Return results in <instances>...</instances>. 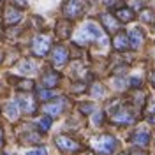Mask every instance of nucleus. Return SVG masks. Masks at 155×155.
<instances>
[{"instance_id": "obj_1", "label": "nucleus", "mask_w": 155, "mask_h": 155, "mask_svg": "<svg viewBox=\"0 0 155 155\" xmlns=\"http://www.w3.org/2000/svg\"><path fill=\"white\" fill-rule=\"evenodd\" d=\"M92 145H94V148H95L99 153H111V152H115V148H116V139L113 136L104 134V136L95 137L92 141Z\"/></svg>"}, {"instance_id": "obj_2", "label": "nucleus", "mask_w": 155, "mask_h": 155, "mask_svg": "<svg viewBox=\"0 0 155 155\" xmlns=\"http://www.w3.org/2000/svg\"><path fill=\"white\" fill-rule=\"evenodd\" d=\"M49 48H51V39L48 35H37L32 42V51L37 57H46Z\"/></svg>"}, {"instance_id": "obj_3", "label": "nucleus", "mask_w": 155, "mask_h": 155, "mask_svg": "<svg viewBox=\"0 0 155 155\" xmlns=\"http://www.w3.org/2000/svg\"><path fill=\"white\" fill-rule=\"evenodd\" d=\"M85 12V5L81 0H67V4L64 5V14L67 19H76Z\"/></svg>"}, {"instance_id": "obj_4", "label": "nucleus", "mask_w": 155, "mask_h": 155, "mask_svg": "<svg viewBox=\"0 0 155 155\" xmlns=\"http://www.w3.org/2000/svg\"><path fill=\"white\" fill-rule=\"evenodd\" d=\"M111 120L118 125H129L134 124V115L127 107H115V111H111Z\"/></svg>"}, {"instance_id": "obj_5", "label": "nucleus", "mask_w": 155, "mask_h": 155, "mask_svg": "<svg viewBox=\"0 0 155 155\" xmlns=\"http://www.w3.org/2000/svg\"><path fill=\"white\" fill-rule=\"evenodd\" d=\"M81 35H83V39H87V41H104V32L99 28V25L92 23V21H88L87 25L83 27Z\"/></svg>"}, {"instance_id": "obj_6", "label": "nucleus", "mask_w": 155, "mask_h": 155, "mask_svg": "<svg viewBox=\"0 0 155 155\" xmlns=\"http://www.w3.org/2000/svg\"><path fill=\"white\" fill-rule=\"evenodd\" d=\"M55 143L60 150H64V152H78L81 146L78 141H74L72 137H69V136H57L55 137Z\"/></svg>"}, {"instance_id": "obj_7", "label": "nucleus", "mask_w": 155, "mask_h": 155, "mask_svg": "<svg viewBox=\"0 0 155 155\" xmlns=\"http://www.w3.org/2000/svg\"><path fill=\"white\" fill-rule=\"evenodd\" d=\"M113 48L116 51H125L127 48H130V39L125 32H118L113 37Z\"/></svg>"}, {"instance_id": "obj_8", "label": "nucleus", "mask_w": 155, "mask_h": 155, "mask_svg": "<svg viewBox=\"0 0 155 155\" xmlns=\"http://www.w3.org/2000/svg\"><path fill=\"white\" fill-rule=\"evenodd\" d=\"M19 19H21V12L16 7H12V5L5 7V11H4V23L5 25H14Z\"/></svg>"}, {"instance_id": "obj_9", "label": "nucleus", "mask_w": 155, "mask_h": 155, "mask_svg": "<svg viewBox=\"0 0 155 155\" xmlns=\"http://www.w3.org/2000/svg\"><path fill=\"white\" fill-rule=\"evenodd\" d=\"M67 57H69V53H67V49L64 48V46H57V48L53 49V64L57 65V67H60V65H64L65 62H67Z\"/></svg>"}, {"instance_id": "obj_10", "label": "nucleus", "mask_w": 155, "mask_h": 155, "mask_svg": "<svg viewBox=\"0 0 155 155\" xmlns=\"http://www.w3.org/2000/svg\"><path fill=\"white\" fill-rule=\"evenodd\" d=\"M44 111L48 113L49 116H57L64 111V99H58L57 102H49L44 106Z\"/></svg>"}, {"instance_id": "obj_11", "label": "nucleus", "mask_w": 155, "mask_h": 155, "mask_svg": "<svg viewBox=\"0 0 155 155\" xmlns=\"http://www.w3.org/2000/svg\"><path fill=\"white\" fill-rule=\"evenodd\" d=\"M18 104H19V107H21L25 113H28V115H32V113L35 111V101H34L32 97H19Z\"/></svg>"}, {"instance_id": "obj_12", "label": "nucleus", "mask_w": 155, "mask_h": 155, "mask_svg": "<svg viewBox=\"0 0 155 155\" xmlns=\"http://www.w3.org/2000/svg\"><path fill=\"white\" fill-rule=\"evenodd\" d=\"M116 19L118 18H116V16L113 18V14H102V16H101V21L104 23L106 30L107 32H111V34L118 30V21H116Z\"/></svg>"}, {"instance_id": "obj_13", "label": "nucleus", "mask_w": 155, "mask_h": 155, "mask_svg": "<svg viewBox=\"0 0 155 155\" xmlns=\"http://www.w3.org/2000/svg\"><path fill=\"white\" fill-rule=\"evenodd\" d=\"M129 39H130V48H132V49L141 48V44H143V32H141L139 28L130 30V34H129Z\"/></svg>"}, {"instance_id": "obj_14", "label": "nucleus", "mask_w": 155, "mask_h": 155, "mask_svg": "<svg viewBox=\"0 0 155 155\" xmlns=\"http://www.w3.org/2000/svg\"><path fill=\"white\" fill-rule=\"evenodd\" d=\"M115 16L118 18V21L127 23V21H132L134 19V11L129 9V7H120V9H116Z\"/></svg>"}, {"instance_id": "obj_15", "label": "nucleus", "mask_w": 155, "mask_h": 155, "mask_svg": "<svg viewBox=\"0 0 155 155\" xmlns=\"http://www.w3.org/2000/svg\"><path fill=\"white\" fill-rule=\"evenodd\" d=\"M4 113L7 115V118L9 120H16L19 116V104H18V101H12V102H9L7 106L4 107Z\"/></svg>"}, {"instance_id": "obj_16", "label": "nucleus", "mask_w": 155, "mask_h": 155, "mask_svg": "<svg viewBox=\"0 0 155 155\" xmlns=\"http://www.w3.org/2000/svg\"><path fill=\"white\" fill-rule=\"evenodd\" d=\"M148 141H150V134H148L146 130H137V132H134V136H132V143H134V145L146 146Z\"/></svg>"}, {"instance_id": "obj_17", "label": "nucleus", "mask_w": 155, "mask_h": 155, "mask_svg": "<svg viewBox=\"0 0 155 155\" xmlns=\"http://www.w3.org/2000/svg\"><path fill=\"white\" fill-rule=\"evenodd\" d=\"M58 79H60V76H58L57 72H46L42 76V85L48 88H53V87H57Z\"/></svg>"}, {"instance_id": "obj_18", "label": "nucleus", "mask_w": 155, "mask_h": 155, "mask_svg": "<svg viewBox=\"0 0 155 155\" xmlns=\"http://www.w3.org/2000/svg\"><path fill=\"white\" fill-rule=\"evenodd\" d=\"M57 34L62 39H67L71 35V23L69 21H60L57 25Z\"/></svg>"}, {"instance_id": "obj_19", "label": "nucleus", "mask_w": 155, "mask_h": 155, "mask_svg": "<svg viewBox=\"0 0 155 155\" xmlns=\"http://www.w3.org/2000/svg\"><path fill=\"white\" fill-rule=\"evenodd\" d=\"M37 127L42 130V132H48L49 129H51V116L46 115V116H42V118H39Z\"/></svg>"}, {"instance_id": "obj_20", "label": "nucleus", "mask_w": 155, "mask_h": 155, "mask_svg": "<svg viewBox=\"0 0 155 155\" xmlns=\"http://www.w3.org/2000/svg\"><path fill=\"white\" fill-rule=\"evenodd\" d=\"M19 71H21V72H35V71H37V65H35L32 60H23V62L19 64Z\"/></svg>"}, {"instance_id": "obj_21", "label": "nucleus", "mask_w": 155, "mask_h": 155, "mask_svg": "<svg viewBox=\"0 0 155 155\" xmlns=\"http://www.w3.org/2000/svg\"><path fill=\"white\" fill-rule=\"evenodd\" d=\"M16 88H18V90H25V92H28V90L34 88V81H32V79H23V81H18V83H16Z\"/></svg>"}, {"instance_id": "obj_22", "label": "nucleus", "mask_w": 155, "mask_h": 155, "mask_svg": "<svg viewBox=\"0 0 155 155\" xmlns=\"http://www.w3.org/2000/svg\"><path fill=\"white\" fill-rule=\"evenodd\" d=\"M37 97L41 99V101H49V99L55 97V92H53V90H46V88H41L39 94H37Z\"/></svg>"}, {"instance_id": "obj_23", "label": "nucleus", "mask_w": 155, "mask_h": 155, "mask_svg": "<svg viewBox=\"0 0 155 155\" xmlns=\"http://www.w3.org/2000/svg\"><path fill=\"white\" fill-rule=\"evenodd\" d=\"M153 12H152V11H143V12H141V19H143V21H146V23H152V21H153Z\"/></svg>"}, {"instance_id": "obj_24", "label": "nucleus", "mask_w": 155, "mask_h": 155, "mask_svg": "<svg viewBox=\"0 0 155 155\" xmlns=\"http://www.w3.org/2000/svg\"><path fill=\"white\" fill-rule=\"evenodd\" d=\"M79 109H81V113H85V115H90V113H94V104H90V102H83Z\"/></svg>"}, {"instance_id": "obj_25", "label": "nucleus", "mask_w": 155, "mask_h": 155, "mask_svg": "<svg viewBox=\"0 0 155 155\" xmlns=\"http://www.w3.org/2000/svg\"><path fill=\"white\" fill-rule=\"evenodd\" d=\"M94 97H102L104 95V87L102 85H94Z\"/></svg>"}, {"instance_id": "obj_26", "label": "nucleus", "mask_w": 155, "mask_h": 155, "mask_svg": "<svg viewBox=\"0 0 155 155\" xmlns=\"http://www.w3.org/2000/svg\"><path fill=\"white\" fill-rule=\"evenodd\" d=\"M27 155H46V148L42 146V148H35V150H30Z\"/></svg>"}, {"instance_id": "obj_27", "label": "nucleus", "mask_w": 155, "mask_h": 155, "mask_svg": "<svg viewBox=\"0 0 155 155\" xmlns=\"http://www.w3.org/2000/svg\"><path fill=\"white\" fill-rule=\"evenodd\" d=\"M104 4H106L107 7H118L122 4V0H104Z\"/></svg>"}, {"instance_id": "obj_28", "label": "nucleus", "mask_w": 155, "mask_h": 155, "mask_svg": "<svg viewBox=\"0 0 155 155\" xmlns=\"http://www.w3.org/2000/svg\"><path fill=\"white\" fill-rule=\"evenodd\" d=\"M130 155H148L145 150H139V148H134V150H130Z\"/></svg>"}, {"instance_id": "obj_29", "label": "nucleus", "mask_w": 155, "mask_h": 155, "mask_svg": "<svg viewBox=\"0 0 155 155\" xmlns=\"http://www.w3.org/2000/svg\"><path fill=\"white\" fill-rule=\"evenodd\" d=\"M94 124H102V113H95V116H94Z\"/></svg>"}, {"instance_id": "obj_30", "label": "nucleus", "mask_w": 155, "mask_h": 155, "mask_svg": "<svg viewBox=\"0 0 155 155\" xmlns=\"http://www.w3.org/2000/svg\"><path fill=\"white\" fill-rule=\"evenodd\" d=\"M130 85H132V87H139V85H141V79H139V78H132Z\"/></svg>"}, {"instance_id": "obj_31", "label": "nucleus", "mask_w": 155, "mask_h": 155, "mask_svg": "<svg viewBox=\"0 0 155 155\" xmlns=\"http://www.w3.org/2000/svg\"><path fill=\"white\" fill-rule=\"evenodd\" d=\"M148 120H150V124H152V125H155V115H153V116H150Z\"/></svg>"}, {"instance_id": "obj_32", "label": "nucleus", "mask_w": 155, "mask_h": 155, "mask_svg": "<svg viewBox=\"0 0 155 155\" xmlns=\"http://www.w3.org/2000/svg\"><path fill=\"white\" fill-rule=\"evenodd\" d=\"M150 111H152V113H155V101L152 102V106H150Z\"/></svg>"}, {"instance_id": "obj_33", "label": "nucleus", "mask_w": 155, "mask_h": 155, "mask_svg": "<svg viewBox=\"0 0 155 155\" xmlns=\"http://www.w3.org/2000/svg\"><path fill=\"white\" fill-rule=\"evenodd\" d=\"M152 85H153V87H155V71H153V72H152Z\"/></svg>"}, {"instance_id": "obj_34", "label": "nucleus", "mask_w": 155, "mask_h": 155, "mask_svg": "<svg viewBox=\"0 0 155 155\" xmlns=\"http://www.w3.org/2000/svg\"><path fill=\"white\" fill-rule=\"evenodd\" d=\"M2 141H4V137H2V130H0V145H2Z\"/></svg>"}, {"instance_id": "obj_35", "label": "nucleus", "mask_w": 155, "mask_h": 155, "mask_svg": "<svg viewBox=\"0 0 155 155\" xmlns=\"http://www.w3.org/2000/svg\"><path fill=\"white\" fill-rule=\"evenodd\" d=\"M122 155H127V153H122Z\"/></svg>"}]
</instances>
